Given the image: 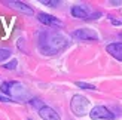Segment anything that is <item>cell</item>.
<instances>
[{"instance_id": "cell-1", "label": "cell", "mask_w": 122, "mask_h": 120, "mask_svg": "<svg viewBox=\"0 0 122 120\" xmlns=\"http://www.w3.org/2000/svg\"><path fill=\"white\" fill-rule=\"evenodd\" d=\"M67 45L69 39L58 31H42L37 37L39 51L45 55H57L66 49Z\"/></svg>"}, {"instance_id": "cell-2", "label": "cell", "mask_w": 122, "mask_h": 120, "mask_svg": "<svg viewBox=\"0 0 122 120\" xmlns=\"http://www.w3.org/2000/svg\"><path fill=\"white\" fill-rule=\"evenodd\" d=\"M0 92L6 93L9 99H16V101H21V102H25L30 98L28 91L20 82H5L0 86Z\"/></svg>"}, {"instance_id": "cell-3", "label": "cell", "mask_w": 122, "mask_h": 120, "mask_svg": "<svg viewBox=\"0 0 122 120\" xmlns=\"http://www.w3.org/2000/svg\"><path fill=\"white\" fill-rule=\"evenodd\" d=\"M89 107H91L89 99L86 97H83V95H75V97L71 98V101H70L71 111L75 113V116H79V117L88 114V113L91 111Z\"/></svg>"}, {"instance_id": "cell-4", "label": "cell", "mask_w": 122, "mask_h": 120, "mask_svg": "<svg viewBox=\"0 0 122 120\" xmlns=\"http://www.w3.org/2000/svg\"><path fill=\"white\" fill-rule=\"evenodd\" d=\"M89 117L92 120H113L115 114L104 105H95L94 108H91Z\"/></svg>"}, {"instance_id": "cell-5", "label": "cell", "mask_w": 122, "mask_h": 120, "mask_svg": "<svg viewBox=\"0 0 122 120\" xmlns=\"http://www.w3.org/2000/svg\"><path fill=\"white\" fill-rule=\"evenodd\" d=\"M73 37L77 40H88V42H97L98 40V36L94 30L91 28H79L73 31Z\"/></svg>"}, {"instance_id": "cell-6", "label": "cell", "mask_w": 122, "mask_h": 120, "mask_svg": "<svg viewBox=\"0 0 122 120\" xmlns=\"http://www.w3.org/2000/svg\"><path fill=\"white\" fill-rule=\"evenodd\" d=\"M6 6H9V8L12 9H15L18 12H22V14H25V15H33L34 14V10L31 6H28L25 3H22V2H16V0H6V2H3Z\"/></svg>"}, {"instance_id": "cell-7", "label": "cell", "mask_w": 122, "mask_h": 120, "mask_svg": "<svg viewBox=\"0 0 122 120\" xmlns=\"http://www.w3.org/2000/svg\"><path fill=\"white\" fill-rule=\"evenodd\" d=\"M89 8L85 5H76L71 8V15L75 18H79V19H89Z\"/></svg>"}, {"instance_id": "cell-8", "label": "cell", "mask_w": 122, "mask_h": 120, "mask_svg": "<svg viewBox=\"0 0 122 120\" xmlns=\"http://www.w3.org/2000/svg\"><path fill=\"white\" fill-rule=\"evenodd\" d=\"M37 19L42 22V24H45V25H49V27H63V22H61L60 19H57L55 16H52L49 14H39L37 15Z\"/></svg>"}, {"instance_id": "cell-9", "label": "cell", "mask_w": 122, "mask_h": 120, "mask_svg": "<svg viewBox=\"0 0 122 120\" xmlns=\"http://www.w3.org/2000/svg\"><path fill=\"white\" fill-rule=\"evenodd\" d=\"M39 116L43 119V120H61V117H60V114L54 110V108H51V107H42V108L39 110Z\"/></svg>"}, {"instance_id": "cell-10", "label": "cell", "mask_w": 122, "mask_h": 120, "mask_svg": "<svg viewBox=\"0 0 122 120\" xmlns=\"http://www.w3.org/2000/svg\"><path fill=\"white\" fill-rule=\"evenodd\" d=\"M106 51L113 58H116L118 61H122V43H110V45H107Z\"/></svg>"}, {"instance_id": "cell-11", "label": "cell", "mask_w": 122, "mask_h": 120, "mask_svg": "<svg viewBox=\"0 0 122 120\" xmlns=\"http://www.w3.org/2000/svg\"><path fill=\"white\" fill-rule=\"evenodd\" d=\"M10 49H5V47H0V62L6 61L9 56H10Z\"/></svg>"}, {"instance_id": "cell-12", "label": "cell", "mask_w": 122, "mask_h": 120, "mask_svg": "<svg viewBox=\"0 0 122 120\" xmlns=\"http://www.w3.org/2000/svg\"><path fill=\"white\" fill-rule=\"evenodd\" d=\"M76 86H77V88H82V89H86V91H95V86H94V85L83 83V82H76Z\"/></svg>"}, {"instance_id": "cell-13", "label": "cell", "mask_w": 122, "mask_h": 120, "mask_svg": "<svg viewBox=\"0 0 122 120\" xmlns=\"http://www.w3.org/2000/svg\"><path fill=\"white\" fill-rule=\"evenodd\" d=\"M42 5H46V6H51V8H55V6L60 5L58 0H40Z\"/></svg>"}, {"instance_id": "cell-14", "label": "cell", "mask_w": 122, "mask_h": 120, "mask_svg": "<svg viewBox=\"0 0 122 120\" xmlns=\"http://www.w3.org/2000/svg\"><path fill=\"white\" fill-rule=\"evenodd\" d=\"M16 59H14V61H10V62H8V64H5L3 67L5 68H8V70H14V68H16Z\"/></svg>"}, {"instance_id": "cell-15", "label": "cell", "mask_w": 122, "mask_h": 120, "mask_svg": "<svg viewBox=\"0 0 122 120\" xmlns=\"http://www.w3.org/2000/svg\"><path fill=\"white\" fill-rule=\"evenodd\" d=\"M0 101H3V102H8V101H10L9 98H3V97H0Z\"/></svg>"}, {"instance_id": "cell-16", "label": "cell", "mask_w": 122, "mask_h": 120, "mask_svg": "<svg viewBox=\"0 0 122 120\" xmlns=\"http://www.w3.org/2000/svg\"><path fill=\"white\" fill-rule=\"evenodd\" d=\"M121 37H122V34H121Z\"/></svg>"}, {"instance_id": "cell-17", "label": "cell", "mask_w": 122, "mask_h": 120, "mask_svg": "<svg viewBox=\"0 0 122 120\" xmlns=\"http://www.w3.org/2000/svg\"><path fill=\"white\" fill-rule=\"evenodd\" d=\"M30 120H31V119H30Z\"/></svg>"}]
</instances>
